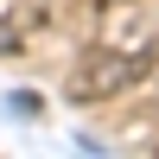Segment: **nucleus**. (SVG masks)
I'll use <instances>...</instances> for the list:
<instances>
[{
    "mask_svg": "<svg viewBox=\"0 0 159 159\" xmlns=\"http://www.w3.org/2000/svg\"><path fill=\"white\" fill-rule=\"evenodd\" d=\"M159 70V51L153 45H102V51H83L76 70L64 76V96L70 102H115L121 89L147 83Z\"/></svg>",
    "mask_w": 159,
    "mask_h": 159,
    "instance_id": "1",
    "label": "nucleus"
}]
</instances>
